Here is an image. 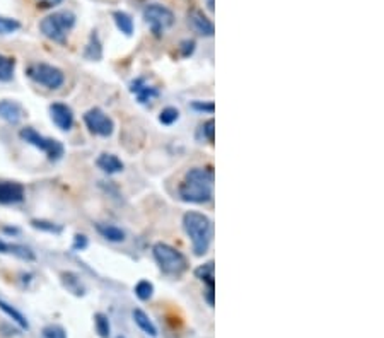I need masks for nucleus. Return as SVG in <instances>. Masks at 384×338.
<instances>
[{"instance_id":"nucleus-1","label":"nucleus","mask_w":384,"mask_h":338,"mask_svg":"<svg viewBox=\"0 0 384 338\" xmlns=\"http://www.w3.org/2000/svg\"><path fill=\"white\" fill-rule=\"evenodd\" d=\"M179 198L186 203H207L214 196V169L191 168L179 184Z\"/></svg>"},{"instance_id":"nucleus-2","label":"nucleus","mask_w":384,"mask_h":338,"mask_svg":"<svg viewBox=\"0 0 384 338\" xmlns=\"http://www.w3.org/2000/svg\"><path fill=\"white\" fill-rule=\"evenodd\" d=\"M183 229L190 238L195 257H203L212 243V221L202 212L190 210L183 215Z\"/></svg>"},{"instance_id":"nucleus-3","label":"nucleus","mask_w":384,"mask_h":338,"mask_svg":"<svg viewBox=\"0 0 384 338\" xmlns=\"http://www.w3.org/2000/svg\"><path fill=\"white\" fill-rule=\"evenodd\" d=\"M152 255L158 263L159 270L167 277H181L188 270V260L185 255L167 243H156L152 246Z\"/></svg>"},{"instance_id":"nucleus-4","label":"nucleus","mask_w":384,"mask_h":338,"mask_svg":"<svg viewBox=\"0 0 384 338\" xmlns=\"http://www.w3.org/2000/svg\"><path fill=\"white\" fill-rule=\"evenodd\" d=\"M76 14L72 11H58L43 19L40 22V31L43 36L55 43H65L69 33L76 26Z\"/></svg>"},{"instance_id":"nucleus-5","label":"nucleus","mask_w":384,"mask_h":338,"mask_svg":"<svg viewBox=\"0 0 384 338\" xmlns=\"http://www.w3.org/2000/svg\"><path fill=\"white\" fill-rule=\"evenodd\" d=\"M26 74L31 81H34L36 84L43 86V88L52 89V91L53 89L62 88L65 82L64 72H62L58 67L43 64V62H40V64H31L29 67H27Z\"/></svg>"},{"instance_id":"nucleus-6","label":"nucleus","mask_w":384,"mask_h":338,"mask_svg":"<svg viewBox=\"0 0 384 338\" xmlns=\"http://www.w3.org/2000/svg\"><path fill=\"white\" fill-rule=\"evenodd\" d=\"M144 19H146L149 29L158 38L163 36L174 25V14L163 4H149L144 9Z\"/></svg>"},{"instance_id":"nucleus-7","label":"nucleus","mask_w":384,"mask_h":338,"mask_svg":"<svg viewBox=\"0 0 384 338\" xmlns=\"http://www.w3.org/2000/svg\"><path fill=\"white\" fill-rule=\"evenodd\" d=\"M19 137H21L25 142L33 145V147L40 149L41 152H45L50 161H58L62 156H64V145L58 142V140L43 137L41 133H38L33 127L22 128V130L19 132Z\"/></svg>"},{"instance_id":"nucleus-8","label":"nucleus","mask_w":384,"mask_h":338,"mask_svg":"<svg viewBox=\"0 0 384 338\" xmlns=\"http://www.w3.org/2000/svg\"><path fill=\"white\" fill-rule=\"evenodd\" d=\"M84 123L89 128V132L94 133V135L109 137L115 132V121L101 108H91L89 111H85Z\"/></svg>"},{"instance_id":"nucleus-9","label":"nucleus","mask_w":384,"mask_h":338,"mask_svg":"<svg viewBox=\"0 0 384 338\" xmlns=\"http://www.w3.org/2000/svg\"><path fill=\"white\" fill-rule=\"evenodd\" d=\"M188 25H190L191 29H193L197 34H200V36L212 38L215 33L214 22L198 9L190 11V14H188Z\"/></svg>"},{"instance_id":"nucleus-10","label":"nucleus","mask_w":384,"mask_h":338,"mask_svg":"<svg viewBox=\"0 0 384 338\" xmlns=\"http://www.w3.org/2000/svg\"><path fill=\"white\" fill-rule=\"evenodd\" d=\"M50 116H52L53 123L57 125L60 130H70L74 125V113L69 106L64 103H53L50 104Z\"/></svg>"},{"instance_id":"nucleus-11","label":"nucleus","mask_w":384,"mask_h":338,"mask_svg":"<svg viewBox=\"0 0 384 338\" xmlns=\"http://www.w3.org/2000/svg\"><path fill=\"white\" fill-rule=\"evenodd\" d=\"M130 93L137 97V100H139L140 104H149L159 97L158 89L152 88V86H149L146 82V79H142V77L135 79V81L130 82Z\"/></svg>"},{"instance_id":"nucleus-12","label":"nucleus","mask_w":384,"mask_h":338,"mask_svg":"<svg viewBox=\"0 0 384 338\" xmlns=\"http://www.w3.org/2000/svg\"><path fill=\"white\" fill-rule=\"evenodd\" d=\"M25 200V187L18 182H0V203H19Z\"/></svg>"},{"instance_id":"nucleus-13","label":"nucleus","mask_w":384,"mask_h":338,"mask_svg":"<svg viewBox=\"0 0 384 338\" xmlns=\"http://www.w3.org/2000/svg\"><path fill=\"white\" fill-rule=\"evenodd\" d=\"M25 116V109L19 103L11 100L0 101V118L11 125H18Z\"/></svg>"},{"instance_id":"nucleus-14","label":"nucleus","mask_w":384,"mask_h":338,"mask_svg":"<svg viewBox=\"0 0 384 338\" xmlns=\"http://www.w3.org/2000/svg\"><path fill=\"white\" fill-rule=\"evenodd\" d=\"M97 168L101 171H104L107 175H116V173L123 171V163H121L120 157H116L115 154H108V152H103L96 161Z\"/></svg>"},{"instance_id":"nucleus-15","label":"nucleus","mask_w":384,"mask_h":338,"mask_svg":"<svg viewBox=\"0 0 384 338\" xmlns=\"http://www.w3.org/2000/svg\"><path fill=\"white\" fill-rule=\"evenodd\" d=\"M132 318H133V323L139 326V328L142 330L146 335L158 337V328H156V325L152 323V320L149 318V314L146 311H142V309H139V308L133 309Z\"/></svg>"},{"instance_id":"nucleus-16","label":"nucleus","mask_w":384,"mask_h":338,"mask_svg":"<svg viewBox=\"0 0 384 338\" xmlns=\"http://www.w3.org/2000/svg\"><path fill=\"white\" fill-rule=\"evenodd\" d=\"M97 233L103 236L104 239L111 243H121L125 241V231L120 229L118 226H113V224H97L96 226Z\"/></svg>"},{"instance_id":"nucleus-17","label":"nucleus","mask_w":384,"mask_h":338,"mask_svg":"<svg viewBox=\"0 0 384 338\" xmlns=\"http://www.w3.org/2000/svg\"><path fill=\"white\" fill-rule=\"evenodd\" d=\"M113 21H115L120 33H123L125 36H130L133 33V19L132 15L125 13V11H115V13H113Z\"/></svg>"},{"instance_id":"nucleus-18","label":"nucleus","mask_w":384,"mask_h":338,"mask_svg":"<svg viewBox=\"0 0 384 338\" xmlns=\"http://www.w3.org/2000/svg\"><path fill=\"white\" fill-rule=\"evenodd\" d=\"M0 253H13L15 257L22 258V260H33L34 258L29 248L21 245H9V243L2 241V239H0Z\"/></svg>"},{"instance_id":"nucleus-19","label":"nucleus","mask_w":384,"mask_h":338,"mask_svg":"<svg viewBox=\"0 0 384 338\" xmlns=\"http://www.w3.org/2000/svg\"><path fill=\"white\" fill-rule=\"evenodd\" d=\"M0 309H2V311L6 313L7 316L11 318V320L14 321V323H18L19 326H21L22 330L29 328V323H27L25 314H22L21 311H18V309H15L13 304H9V302H7V301L0 299Z\"/></svg>"},{"instance_id":"nucleus-20","label":"nucleus","mask_w":384,"mask_h":338,"mask_svg":"<svg viewBox=\"0 0 384 338\" xmlns=\"http://www.w3.org/2000/svg\"><path fill=\"white\" fill-rule=\"evenodd\" d=\"M85 58H89V60H101V57H103V45H101V39L97 36V33L94 31L91 34V38H89L88 46H85Z\"/></svg>"},{"instance_id":"nucleus-21","label":"nucleus","mask_w":384,"mask_h":338,"mask_svg":"<svg viewBox=\"0 0 384 338\" xmlns=\"http://www.w3.org/2000/svg\"><path fill=\"white\" fill-rule=\"evenodd\" d=\"M15 70V60L13 57L0 53V82L13 81Z\"/></svg>"},{"instance_id":"nucleus-22","label":"nucleus","mask_w":384,"mask_h":338,"mask_svg":"<svg viewBox=\"0 0 384 338\" xmlns=\"http://www.w3.org/2000/svg\"><path fill=\"white\" fill-rule=\"evenodd\" d=\"M214 272H215L214 262H207L195 270V275H197V278H200V280H202L207 287H215Z\"/></svg>"},{"instance_id":"nucleus-23","label":"nucleus","mask_w":384,"mask_h":338,"mask_svg":"<svg viewBox=\"0 0 384 338\" xmlns=\"http://www.w3.org/2000/svg\"><path fill=\"white\" fill-rule=\"evenodd\" d=\"M62 282H64L67 289H69L72 294H76V296H84L85 294L84 285H82V282L79 280V277H77L76 273H70V272L62 273Z\"/></svg>"},{"instance_id":"nucleus-24","label":"nucleus","mask_w":384,"mask_h":338,"mask_svg":"<svg viewBox=\"0 0 384 338\" xmlns=\"http://www.w3.org/2000/svg\"><path fill=\"white\" fill-rule=\"evenodd\" d=\"M94 328L101 338H109L111 335V325H109V318L104 313L94 314Z\"/></svg>"},{"instance_id":"nucleus-25","label":"nucleus","mask_w":384,"mask_h":338,"mask_svg":"<svg viewBox=\"0 0 384 338\" xmlns=\"http://www.w3.org/2000/svg\"><path fill=\"white\" fill-rule=\"evenodd\" d=\"M133 292H135V296L139 297L140 301H149L154 296V285L149 280H140L137 282L135 287H133Z\"/></svg>"},{"instance_id":"nucleus-26","label":"nucleus","mask_w":384,"mask_h":338,"mask_svg":"<svg viewBox=\"0 0 384 338\" xmlns=\"http://www.w3.org/2000/svg\"><path fill=\"white\" fill-rule=\"evenodd\" d=\"M19 29H21V22L15 21L13 18L0 15V34H13Z\"/></svg>"},{"instance_id":"nucleus-27","label":"nucleus","mask_w":384,"mask_h":338,"mask_svg":"<svg viewBox=\"0 0 384 338\" xmlns=\"http://www.w3.org/2000/svg\"><path fill=\"white\" fill-rule=\"evenodd\" d=\"M178 118H179L178 109L172 108V106H167V108H164L163 111H160L159 121L163 125H172L174 121H178Z\"/></svg>"},{"instance_id":"nucleus-28","label":"nucleus","mask_w":384,"mask_h":338,"mask_svg":"<svg viewBox=\"0 0 384 338\" xmlns=\"http://www.w3.org/2000/svg\"><path fill=\"white\" fill-rule=\"evenodd\" d=\"M200 135L203 137V139L207 140L209 144H214L215 140V121L210 118V120H207L205 123L200 127Z\"/></svg>"},{"instance_id":"nucleus-29","label":"nucleus","mask_w":384,"mask_h":338,"mask_svg":"<svg viewBox=\"0 0 384 338\" xmlns=\"http://www.w3.org/2000/svg\"><path fill=\"white\" fill-rule=\"evenodd\" d=\"M43 337L45 338H67V333L62 326L48 325L43 328Z\"/></svg>"},{"instance_id":"nucleus-30","label":"nucleus","mask_w":384,"mask_h":338,"mask_svg":"<svg viewBox=\"0 0 384 338\" xmlns=\"http://www.w3.org/2000/svg\"><path fill=\"white\" fill-rule=\"evenodd\" d=\"M33 227H36V229L40 231H46V233H60L62 227L60 226H55L53 222H46V221H33Z\"/></svg>"},{"instance_id":"nucleus-31","label":"nucleus","mask_w":384,"mask_h":338,"mask_svg":"<svg viewBox=\"0 0 384 338\" xmlns=\"http://www.w3.org/2000/svg\"><path fill=\"white\" fill-rule=\"evenodd\" d=\"M191 108H193L195 111L210 113V115H212V113L215 111V106L212 101H207V103H202V101H193V103H191Z\"/></svg>"},{"instance_id":"nucleus-32","label":"nucleus","mask_w":384,"mask_h":338,"mask_svg":"<svg viewBox=\"0 0 384 338\" xmlns=\"http://www.w3.org/2000/svg\"><path fill=\"white\" fill-rule=\"evenodd\" d=\"M179 50H181L183 57H190V55L195 52V41L193 39H185V41H181Z\"/></svg>"},{"instance_id":"nucleus-33","label":"nucleus","mask_w":384,"mask_h":338,"mask_svg":"<svg viewBox=\"0 0 384 338\" xmlns=\"http://www.w3.org/2000/svg\"><path fill=\"white\" fill-rule=\"evenodd\" d=\"M74 250L77 251H82L88 248V238H85L84 234H76V238H74V245H72Z\"/></svg>"},{"instance_id":"nucleus-34","label":"nucleus","mask_w":384,"mask_h":338,"mask_svg":"<svg viewBox=\"0 0 384 338\" xmlns=\"http://www.w3.org/2000/svg\"><path fill=\"white\" fill-rule=\"evenodd\" d=\"M62 2H64V0H36L38 7H41V9H52V7L60 6Z\"/></svg>"},{"instance_id":"nucleus-35","label":"nucleus","mask_w":384,"mask_h":338,"mask_svg":"<svg viewBox=\"0 0 384 338\" xmlns=\"http://www.w3.org/2000/svg\"><path fill=\"white\" fill-rule=\"evenodd\" d=\"M214 290H215V287H207V290H205V301L210 308H214V294H215Z\"/></svg>"},{"instance_id":"nucleus-36","label":"nucleus","mask_w":384,"mask_h":338,"mask_svg":"<svg viewBox=\"0 0 384 338\" xmlns=\"http://www.w3.org/2000/svg\"><path fill=\"white\" fill-rule=\"evenodd\" d=\"M203 4H205L207 9H209L210 13H214V11H215V0H203Z\"/></svg>"},{"instance_id":"nucleus-37","label":"nucleus","mask_w":384,"mask_h":338,"mask_svg":"<svg viewBox=\"0 0 384 338\" xmlns=\"http://www.w3.org/2000/svg\"><path fill=\"white\" fill-rule=\"evenodd\" d=\"M116 338H125V337H123V335H120V337H116Z\"/></svg>"}]
</instances>
